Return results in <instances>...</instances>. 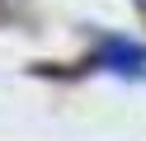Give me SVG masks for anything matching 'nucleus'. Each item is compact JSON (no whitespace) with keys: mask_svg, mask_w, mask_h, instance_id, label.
Masks as SVG:
<instances>
[{"mask_svg":"<svg viewBox=\"0 0 146 141\" xmlns=\"http://www.w3.org/2000/svg\"><path fill=\"white\" fill-rule=\"evenodd\" d=\"M141 5H146V0H141Z\"/></svg>","mask_w":146,"mask_h":141,"instance_id":"f03ea898","label":"nucleus"},{"mask_svg":"<svg viewBox=\"0 0 146 141\" xmlns=\"http://www.w3.org/2000/svg\"><path fill=\"white\" fill-rule=\"evenodd\" d=\"M94 61L104 66V71H113V75L146 80V47H141V42H132V38H123V33H104V38H99Z\"/></svg>","mask_w":146,"mask_h":141,"instance_id":"f257e3e1","label":"nucleus"}]
</instances>
